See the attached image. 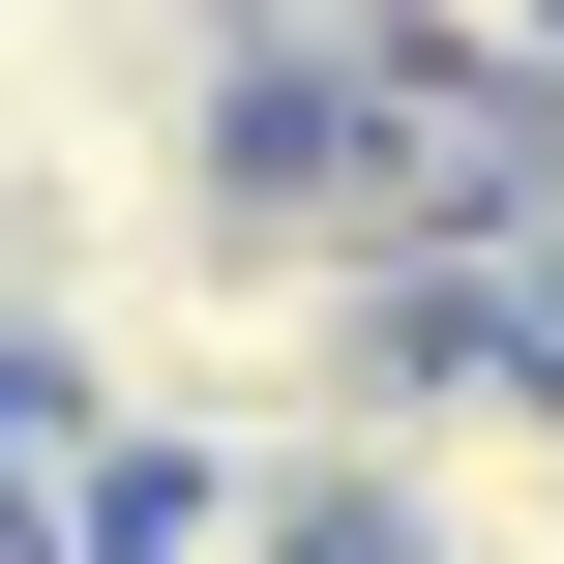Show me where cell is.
Returning a JSON list of instances; mask_svg holds the SVG:
<instances>
[{
    "mask_svg": "<svg viewBox=\"0 0 564 564\" xmlns=\"http://www.w3.org/2000/svg\"><path fill=\"white\" fill-rule=\"evenodd\" d=\"M327 535L357 564H564V327L535 297H476V327H416V357L357 387Z\"/></svg>",
    "mask_w": 564,
    "mask_h": 564,
    "instance_id": "1",
    "label": "cell"
},
{
    "mask_svg": "<svg viewBox=\"0 0 564 564\" xmlns=\"http://www.w3.org/2000/svg\"><path fill=\"white\" fill-rule=\"evenodd\" d=\"M327 564H357V535H327Z\"/></svg>",
    "mask_w": 564,
    "mask_h": 564,
    "instance_id": "2",
    "label": "cell"
}]
</instances>
